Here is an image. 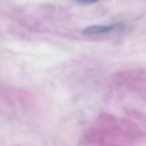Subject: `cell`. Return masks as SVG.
Wrapping results in <instances>:
<instances>
[{
	"label": "cell",
	"mask_w": 146,
	"mask_h": 146,
	"mask_svg": "<svg viewBox=\"0 0 146 146\" xmlns=\"http://www.w3.org/2000/svg\"><path fill=\"white\" fill-rule=\"evenodd\" d=\"M115 26H104L100 25H94L88 27L83 31L84 35L91 36L101 35L112 31Z\"/></svg>",
	"instance_id": "cell-1"
},
{
	"label": "cell",
	"mask_w": 146,
	"mask_h": 146,
	"mask_svg": "<svg viewBox=\"0 0 146 146\" xmlns=\"http://www.w3.org/2000/svg\"><path fill=\"white\" fill-rule=\"evenodd\" d=\"M76 2L82 5H91L98 2L99 0H75Z\"/></svg>",
	"instance_id": "cell-2"
}]
</instances>
